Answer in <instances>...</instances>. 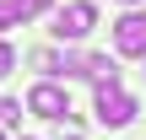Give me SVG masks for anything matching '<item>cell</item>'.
I'll return each mask as SVG.
<instances>
[{"instance_id":"obj_11","label":"cell","mask_w":146,"mask_h":140,"mask_svg":"<svg viewBox=\"0 0 146 140\" xmlns=\"http://www.w3.org/2000/svg\"><path fill=\"white\" fill-rule=\"evenodd\" d=\"M11 65H16V49H11V43H0V76H11Z\"/></svg>"},{"instance_id":"obj_5","label":"cell","mask_w":146,"mask_h":140,"mask_svg":"<svg viewBox=\"0 0 146 140\" xmlns=\"http://www.w3.org/2000/svg\"><path fill=\"white\" fill-rule=\"evenodd\" d=\"M81 76L103 86V81H119V65H114L108 54H87V59H81Z\"/></svg>"},{"instance_id":"obj_2","label":"cell","mask_w":146,"mask_h":140,"mask_svg":"<svg viewBox=\"0 0 146 140\" xmlns=\"http://www.w3.org/2000/svg\"><path fill=\"white\" fill-rule=\"evenodd\" d=\"M92 27H98V11H92L87 0H76V5H60V16H54V38H60V43H81Z\"/></svg>"},{"instance_id":"obj_8","label":"cell","mask_w":146,"mask_h":140,"mask_svg":"<svg viewBox=\"0 0 146 140\" xmlns=\"http://www.w3.org/2000/svg\"><path fill=\"white\" fill-rule=\"evenodd\" d=\"M54 140H81V124L76 119H54Z\"/></svg>"},{"instance_id":"obj_12","label":"cell","mask_w":146,"mask_h":140,"mask_svg":"<svg viewBox=\"0 0 146 140\" xmlns=\"http://www.w3.org/2000/svg\"><path fill=\"white\" fill-rule=\"evenodd\" d=\"M125 5H135V0H125Z\"/></svg>"},{"instance_id":"obj_1","label":"cell","mask_w":146,"mask_h":140,"mask_svg":"<svg viewBox=\"0 0 146 140\" xmlns=\"http://www.w3.org/2000/svg\"><path fill=\"white\" fill-rule=\"evenodd\" d=\"M92 103H98V124H108V129H125V124L141 113V108H135V97H130L119 81H103Z\"/></svg>"},{"instance_id":"obj_3","label":"cell","mask_w":146,"mask_h":140,"mask_svg":"<svg viewBox=\"0 0 146 140\" xmlns=\"http://www.w3.org/2000/svg\"><path fill=\"white\" fill-rule=\"evenodd\" d=\"M27 113H38V119H65V113H70V97H65L54 81H38V86L27 92Z\"/></svg>"},{"instance_id":"obj_10","label":"cell","mask_w":146,"mask_h":140,"mask_svg":"<svg viewBox=\"0 0 146 140\" xmlns=\"http://www.w3.org/2000/svg\"><path fill=\"white\" fill-rule=\"evenodd\" d=\"M49 5H54V0H16V11H22V16H38V11H49Z\"/></svg>"},{"instance_id":"obj_6","label":"cell","mask_w":146,"mask_h":140,"mask_svg":"<svg viewBox=\"0 0 146 140\" xmlns=\"http://www.w3.org/2000/svg\"><path fill=\"white\" fill-rule=\"evenodd\" d=\"M33 65H38L43 76H60V70H65V54H54V49H38V54H33Z\"/></svg>"},{"instance_id":"obj_9","label":"cell","mask_w":146,"mask_h":140,"mask_svg":"<svg viewBox=\"0 0 146 140\" xmlns=\"http://www.w3.org/2000/svg\"><path fill=\"white\" fill-rule=\"evenodd\" d=\"M16 119H22V103H11V97H0V124H5V129H11V124H16Z\"/></svg>"},{"instance_id":"obj_7","label":"cell","mask_w":146,"mask_h":140,"mask_svg":"<svg viewBox=\"0 0 146 140\" xmlns=\"http://www.w3.org/2000/svg\"><path fill=\"white\" fill-rule=\"evenodd\" d=\"M22 22H27V16L16 11V0H5V5H0V32H5V27H22Z\"/></svg>"},{"instance_id":"obj_4","label":"cell","mask_w":146,"mask_h":140,"mask_svg":"<svg viewBox=\"0 0 146 140\" xmlns=\"http://www.w3.org/2000/svg\"><path fill=\"white\" fill-rule=\"evenodd\" d=\"M114 49L119 54H146V11H125L114 22Z\"/></svg>"}]
</instances>
